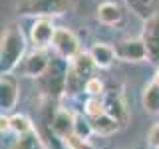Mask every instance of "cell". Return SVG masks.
<instances>
[{"mask_svg": "<svg viewBox=\"0 0 159 149\" xmlns=\"http://www.w3.org/2000/svg\"><path fill=\"white\" fill-rule=\"evenodd\" d=\"M26 38L16 24H8L0 38V72L12 74L26 56Z\"/></svg>", "mask_w": 159, "mask_h": 149, "instance_id": "1", "label": "cell"}, {"mask_svg": "<svg viewBox=\"0 0 159 149\" xmlns=\"http://www.w3.org/2000/svg\"><path fill=\"white\" fill-rule=\"evenodd\" d=\"M70 6H72V0H20L16 10L22 16L54 18L68 12Z\"/></svg>", "mask_w": 159, "mask_h": 149, "instance_id": "2", "label": "cell"}, {"mask_svg": "<svg viewBox=\"0 0 159 149\" xmlns=\"http://www.w3.org/2000/svg\"><path fill=\"white\" fill-rule=\"evenodd\" d=\"M68 66L70 62L62 58H54L50 68L44 72L42 78H38V84L42 88V92L50 97H58L62 93H66V76H68Z\"/></svg>", "mask_w": 159, "mask_h": 149, "instance_id": "3", "label": "cell"}, {"mask_svg": "<svg viewBox=\"0 0 159 149\" xmlns=\"http://www.w3.org/2000/svg\"><path fill=\"white\" fill-rule=\"evenodd\" d=\"M52 48L56 52V56L66 60V62H72L74 58H78L82 54V46H80L78 36L66 26L56 28V34H54V40H52Z\"/></svg>", "mask_w": 159, "mask_h": 149, "instance_id": "4", "label": "cell"}, {"mask_svg": "<svg viewBox=\"0 0 159 149\" xmlns=\"http://www.w3.org/2000/svg\"><path fill=\"white\" fill-rule=\"evenodd\" d=\"M52 64V58L48 56L46 50L42 48H32L30 52L24 56V60L20 62V66L16 68V72L24 78H42L44 72L50 68Z\"/></svg>", "mask_w": 159, "mask_h": 149, "instance_id": "5", "label": "cell"}, {"mask_svg": "<svg viewBox=\"0 0 159 149\" xmlns=\"http://www.w3.org/2000/svg\"><path fill=\"white\" fill-rule=\"evenodd\" d=\"M113 50H116V56L121 62H129V64H137V62H145L149 60L147 56V48L143 44L141 38H123L117 40L113 44Z\"/></svg>", "mask_w": 159, "mask_h": 149, "instance_id": "6", "label": "cell"}, {"mask_svg": "<svg viewBox=\"0 0 159 149\" xmlns=\"http://www.w3.org/2000/svg\"><path fill=\"white\" fill-rule=\"evenodd\" d=\"M139 38L143 40V44H145V48H147L149 62L159 66V10L153 12L149 18H145L141 36Z\"/></svg>", "mask_w": 159, "mask_h": 149, "instance_id": "7", "label": "cell"}, {"mask_svg": "<svg viewBox=\"0 0 159 149\" xmlns=\"http://www.w3.org/2000/svg\"><path fill=\"white\" fill-rule=\"evenodd\" d=\"M50 129H52V135L64 141L68 135H72L76 131V115L74 111H70L68 107H58L54 111L52 119H50Z\"/></svg>", "mask_w": 159, "mask_h": 149, "instance_id": "8", "label": "cell"}, {"mask_svg": "<svg viewBox=\"0 0 159 149\" xmlns=\"http://www.w3.org/2000/svg\"><path fill=\"white\" fill-rule=\"evenodd\" d=\"M56 28L54 22L50 18H36V22L30 28V42H32L34 48H42L46 50L52 46L54 34H56Z\"/></svg>", "mask_w": 159, "mask_h": 149, "instance_id": "9", "label": "cell"}, {"mask_svg": "<svg viewBox=\"0 0 159 149\" xmlns=\"http://www.w3.org/2000/svg\"><path fill=\"white\" fill-rule=\"evenodd\" d=\"M18 96H20L18 93V79L12 74H2V79H0V107H2L4 115L16 107Z\"/></svg>", "mask_w": 159, "mask_h": 149, "instance_id": "10", "label": "cell"}, {"mask_svg": "<svg viewBox=\"0 0 159 149\" xmlns=\"http://www.w3.org/2000/svg\"><path fill=\"white\" fill-rule=\"evenodd\" d=\"M102 99H103V106H106V113H109L111 117H116L117 121L121 123V127H123L127 123V119H129L123 96L119 92H106L102 96Z\"/></svg>", "mask_w": 159, "mask_h": 149, "instance_id": "11", "label": "cell"}, {"mask_svg": "<svg viewBox=\"0 0 159 149\" xmlns=\"http://www.w3.org/2000/svg\"><path fill=\"white\" fill-rule=\"evenodd\" d=\"M89 56H92L93 64L98 66V70H107L111 68V64L116 62V50H113V44L107 42H96L92 48H89Z\"/></svg>", "mask_w": 159, "mask_h": 149, "instance_id": "12", "label": "cell"}, {"mask_svg": "<svg viewBox=\"0 0 159 149\" xmlns=\"http://www.w3.org/2000/svg\"><path fill=\"white\" fill-rule=\"evenodd\" d=\"M96 16L103 26H117L123 20V8L121 4L113 2V0H106V2H102L98 6Z\"/></svg>", "mask_w": 159, "mask_h": 149, "instance_id": "13", "label": "cell"}, {"mask_svg": "<svg viewBox=\"0 0 159 149\" xmlns=\"http://www.w3.org/2000/svg\"><path fill=\"white\" fill-rule=\"evenodd\" d=\"M88 119H89V125H92V131L96 135L107 137V135H113V133H117L121 129V123L116 117H111L109 113H103L99 117H88Z\"/></svg>", "mask_w": 159, "mask_h": 149, "instance_id": "14", "label": "cell"}, {"mask_svg": "<svg viewBox=\"0 0 159 149\" xmlns=\"http://www.w3.org/2000/svg\"><path fill=\"white\" fill-rule=\"evenodd\" d=\"M141 107L147 115H157L159 113V84L149 82L145 84L141 92Z\"/></svg>", "mask_w": 159, "mask_h": 149, "instance_id": "15", "label": "cell"}, {"mask_svg": "<svg viewBox=\"0 0 159 149\" xmlns=\"http://www.w3.org/2000/svg\"><path fill=\"white\" fill-rule=\"evenodd\" d=\"M8 149H46V145H44V139L38 135L36 129H32L24 135H16L8 145Z\"/></svg>", "mask_w": 159, "mask_h": 149, "instance_id": "16", "label": "cell"}, {"mask_svg": "<svg viewBox=\"0 0 159 149\" xmlns=\"http://www.w3.org/2000/svg\"><path fill=\"white\" fill-rule=\"evenodd\" d=\"M125 2L133 12L143 18H149L153 12L159 10V0H125Z\"/></svg>", "mask_w": 159, "mask_h": 149, "instance_id": "17", "label": "cell"}, {"mask_svg": "<svg viewBox=\"0 0 159 149\" xmlns=\"http://www.w3.org/2000/svg\"><path fill=\"white\" fill-rule=\"evenodd\" d=\"M32 129H34V123L24 113H16V115L10 117V131H14V135H24Z\"/></svg>", "mask_w": 159, "mask_h": 149, "instance_id": "18", "label": "cell"}, {"mask_svg": "<svg viewBox=\"0 0 159 149\" xmlns=\"http://www.w3.org/2000/svg\"><path fill=\"white\" fill-rule=\"evenodd\" d=\"M84 113L86 117H99L106 113V106H103L102 97H88L84 103Z\"/></svg>", "mask_w": 159, "mask_h": 149, "instance_id": "19", "label": "cell"}, {"mask_svg": "<svg viewBox=\"0 0 159 149\" xmlns=\"http://www.w3.org/2000/svg\"><path fill=\"white\" fill-rule=\"evenodd\" d=\"M106 93V88H103V82L99 78L93 76L89 82L86 84V96L88 97H102Z\"/></svg>", "mask_w": 159, "mask_h": 149, "instance_id": "20", "label": "cell"}, {"mask_svg": "<svg viewBox=\"0 0 159 149\" xmlns=\"http://www.w3.org/2000/svg\"><path fill=\"white\" fill-rule=\"evenodd\" d=\"M76 135L84 137V139H89V135H92V125H89V119L88 117H82V115H76Z\"/></svg>", "mask_w": 159, "mask_h": 149, "instance_id": "21", "label": "cell"}, {"mask_svg": "<svg viewBox=\"0 0 159 149\" xmlns=\"http://www.w3.org/2000/svg\"><path fill=\"white\" fill-rule=\"evenodd\" d=\"M147 145L153 147V149H159V121L149 129V133H147Z\"/></svg>", "mask_w": 159, "mask_h": 149, "instance_id": "22", "label": "cell"}, {"mask_svg": "<svg viewBox=\"0 0 159 149\" xmlns=\"http://www.w3.org/2000/svg\"><path fill=\"white\" fill-rule=\"evenodd\" d=\"M153 82H155V84H159V66H157V70H155V76H153Z\"/></svg>", "mask_w": 159, "mask_h": 149, "instance_id": "23", "label": "cell"}, {"mask_svg": "<svg viewBox=\"0 0 159 149\" xmlns=\"http://www.w3.org/2000/svg\"><path fill=\"white\" fill-rule=\"evenodd\" d=\"M133 149H145V147H133Z\"/></svg>", "mask_w": 159, "mask_h": 149, "instance_id": "24", "label": "cell"}]
</instances>
